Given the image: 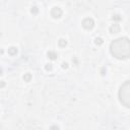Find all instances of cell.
Segmentation results:
<instances>
[{
	"label": "cell",
	"mask_w": 130,
	"mask_h": 130,
	"mask_svg": "<svg viewBox=\"0 0 130 130\" xmlns=\"http://www.w3.org/2000/svg\"><path fill=\"white\" fill-rule=\"evenodd\" d=\"M38 11H39V9L37 7H33L32 8V13H38Z\"/></svg>",
	"instance_id": "obj_12"
},
{
	"label": "cell",
	"mask_w": 130,
	"mask_h": 130,
	"mask_svg": "<svg viewBox=\"0 0 130 130\" xmlns=\"http://www.w3.org/2000/svg\"><path fill=\"white\" fill-rule=\"evenodd\" d=\"M23 79H24V81H30V80L32 79V74H31V73H27V74H24Z\"/></svg>",
	"instance_id": "obj_8"
},
{
	"label": "cell",
	"mask_w": 130,
	"mask_h": 130,
	"mask_svg": "<svg viewBox=\"0 0 130 130\" xmlns=\"http://www.w3.org/2000/svg\"><path fill=\"white\" fill-rule=\"evenodd\" d=\"M51 15L54 17V19H59V17L62 16V9L59 7H54L52 8L51 10Z\"/></svg>",
	"instance_id": "obj_4"
},
{
	"label": "cell",
	"mask_w": 130,
	"mask_h": 130,
	"mask_svg": "<svg viewBox=\"0 0 130 130\" xmlns=\"http://www.w3.org/2000/svg\"><path fill=\"white\" fill-rule=\"evenodd\" d=\"M62 67H63V68H67V67H68V64H67V63H63V64H62Z\"/></svg>",
	"instance_id": "obj_14"
},
{
	"label": "cell",
	"mask_w": 130,
	"mask_h": 130,
	"mask_svg": "<svg viewBox=\"0 0 130 130\" xmlns=\"http://www.w3.org/2000/svg\"><path fill=\"white\" fill-rule=\"evenodd\" d=\"M48 57L51 59V60H55L57 57H58V54L54 51H49L48 52Z\"/></svg>",
	"instance_id": "obj_6"
},
{
	"label": "cell",
	"mask_w": 130,
	"mask_h": 130,
	"mask_svg": "<svg viewBox=\"0 0 130 130\" xmlns=\"http://www.w3.org/2000/svg\"><path fill=\"white\" fill-rule=\"evenodd\" d=\"M96 44H97V45H102V44H103V40H102L101 38H97V39H96Z\"/></svg>",
	"instance_id": "obj_10"
},
{
	"label": "cell",
	"mask_w": 130,
	"mask_h": 130,
	"mask_svg": "<svg viewBox=\"0 0 130 130\" xmlns=\"http://www.w3.org/2000/svg\"><path fill=\"white\" fill-rule=\"evenodd\" d=\"M110 52L117 59H128L130 57V40L126 37L114 40L110 45Z\"/></svg>",
	"instance_id": "obj_1"
},
{
	"label": "cell",
	"mask_w": 130,
	"mask_h": 130,
	"mask_svg": "<svg viewBox=\"0 0 130 130\" xmlns=\"http://www.w3.org/2000/svg\"><path fill=\"white\" fill-rule=\"evenodd\" d=\"M120 30H121L120 25H119V24H117V23L113 24V25H112V27L110 28V32H111L112 34H118V33L120 32Z\"/></svg>",
	"instance_id": "obj_5"
},
{
	"label": "cell",
	"mask_w": 130,
	"mask_h": 130,
	"mask_svg": "<svg viewBox=\"0 0 130 130\" xmlns=\"http://www.w3.org/2000/svg\"><path fill=\"white\" fill-rule=\"evenodd\" d=\"M46 69H47V70H51V69H52V66H51V64H48V65L46 66Z\"/></svg>",
	"instance_id": "obj_13"
},
{
	"label": "cell",
	"mask_w": 130,
	"mask_h": 130,
	"mask_svg": "<svg viewBox=\"0 0 130 130\" xmlns=\"http://www.w3.org/2000/svg\"><path fill=\"white\" fill-rule=\"evenodd\" d=\"M119 101L124 107L130 109V80L125 81L120 86Z\"/></svg>",
	"instance_id": "obj_2"
},
{
	"label": "cell",
	"mask_w": 130,
	"mask_h": 130,
	"mask_svg": "<svg viewBox=\"0 0 130 130\" xmlns=\"http://www.w3.org/2000/svg\"><path fill=\"white\" fill-rule=\"evenodd\" d=\"M66 45H67V42H66L65 40H63V39L59 40V46H60V47H65Z\"/></svg>",
	"instance_id": "obj_9"
},
{
	"label": "cell",
	"mask_w": 130,
	"mask_h": 130,
	"mask_svg": "<svg viewBox=\"0 0 130 130\" xmlns=\"http://www.w3.org/2000/svg\"><path fill=\"white\" fill-rule=\"evenodd\" d=\"M17 53V49L15 47H10L9 49H8V54L10 55H15Z\"/></svg>",
	"instance_id": "obj_7"
},
{
	"label": "cell",
	"mask_w": 130,
	"mask_h": 130,
	"mask_svg": "<svg viewBox=\"0 0 130 130\" xmlns=\"http://www.w3.org/2000/svg\"><path fill=\"white\" fill-rule=\"evenodd\" d=\"M121 20V17H120V15H118V14H116V15H114L113 16V20Z\"/></svg>",
	"instance_id": "obj_11"
},
{
	"label": "cell",
	"mask_w": 130,
	"mask_h": 130,
	"mask_svg": "<svg viewBox=\"0 0 130 130\" xmlns=\"http://www.w3.org/2000/svg\"><path fill=\"white\" fill-rule=\"evenodd\" d=\"M82 27L85 30H92L94 27V20L91 17H86L82 20Z\"/></svg>",
	"instance_id": "obj_3"
}]
</instances>
